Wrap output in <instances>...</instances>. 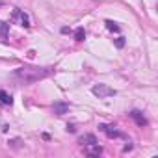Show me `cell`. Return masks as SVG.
I'll use <instances>...</instances> for the list:
<instances>
[{
  "label": "cell",
  "mask_w": 158,
  "mask_h": 158,
  "mask_svg": "<svg viewBox=\"0 0 158 158\" xmlns=\"http://www.w3.org/2000/svg\"><path fill=\"white\" fill-rule=\"evenodd\" d=\"M101 152H102V149H101L99 141H97V143H91V145H86V154H89V156H99Z\"/></svg>",
  "instance_id": "cell-6"
},
{
  "label": "cell",
  "mask_w": 158,
  "mask_h": 158,
  "mask_svg": "<svg viewBox=\"0 0 158 158\" xmlns=\"http://www.w3.org/2000/svg\"><path fill=\"white\" fill-rule=\"evenodd\" d=\"M67 110H69V104H65V102H56L54 104V114H58V115L65 114Z\"/></svg>",
  "instance_id": "cell-9"
},
{
  "label": "cell",
  "mask_w": 158,
  "mask_h": 158,
  "mask_svg": "<svg viewBox=\"0 0 158 158\" xmlns=\"http://www.w3.org/2000/svg\"><path fill=\"white\" fill-rule=\"evenodd\" d=\"M93 93L99 99H108V97L115 95V89L114 88H108L106 84H97V86H93Z\"/></svg>",
  "instance_id": "cell-3"
},
{
  "label": "cell",
  "mask_w": 158,
  "mask_h": 158,
  "mask_svg": "<svg viewBox=\"0 0 158 158\" xmlns=\"http://www.w3.org/2000/svg\"><path fill=\"white\" fill-rule=\"evenodd\" d=\"M78 141H80V143H82V145L86 147V145H91V143H97V138H95L93 134H86V136H82L80 139H78Z\"/></svg>",
  "instance_id": "cell-8"
},
{
  "label": "cell",
  "mask_w": 158,
  "mask_h": 158,
  "mask_svg": "<svg viewBox=\"0 0 158 158\" xmlns=\"http://www.w3.org/2000/svg\"><path fill=\"white\" fill-rule=\"evenodd\" d=\"M8 32H10V24L0 21V35H2V41H6V39H8Z\"/></svg>",
  "instance_id": "cell-10"
},
{
  "label": "cell",
  "mask_w": 158,
  "mask_h": 158,
  "mask_svg": "<svg viewBox=\"0 0 158 158\" xmlns=\"http://www.w3.org/2000/svg\"><path fill=\"white\" fill-rule=\"evenodd\" d=\"M0 104H2V106H11V104H13L11 95L6 93V91H2V89H0Z\"/></svg>",
  "instance_id": "cell-7"
},
{
  "label": "cell",
  "mask_w": 158,
  "mask_h": 158,
  "mask_svg": "<svg viewBox=\"0 0 158 158\" xmlns=\"http://www.w3.org/2000/svg\"><path fill=\"white\" fill-rule=\"evenodd\" d=\"M84 37H86V32H84V28H78V30L74 32V39H76V41H84Z\"/></svg>",
  "instance_id": "cell-11"
},
{
  "label": "cell",
  "mask_w": 158,
  "mask_h": 158,
  "mask_svg": "<svg viewBox=\"0 0 158 158\" xmlns=\"http://www.w3.org/2000/svg\"><path fill=\"white\" fill-rule=\"evenodd\" d=\"M130 117L136 121L138 127H145V125H147V119H145V115H143L139 110H132V112H130Z\"/></svg>",
  "instance_id": "cell-5"
},
{
  "label": "cell",
  "mask_w": 158,
  "mask_h": 158,
  "mask_svg": "<svg viewBox=\"0 0 158 158\" xmlns=\"http://www.w3.org/2000/svg\"><path fill=\"white\" fill-rule=\"evenodd\" d=\"M106 28H108L110 32H119V24L114 23V21H106Z\"/></svg>",
  "instance_id": "cell-12"
},
{
  "label": "cell",
  "mask_w": 158,
  "mask_h": 158,
  "mask_svg": "<svg viewBox=\"0 0 158 158\" xmlns=\"http://www.w3.org/2000/svg\"><path fill=\"white\" fill-rule=\"evenodd\" d=\"M115 45H117V47L121 48V47L125 45V37H117V39H115Z\"/></svg>",
  "instance_id": "cell-13"
},
{
  "label": "cell",
  "mask_w": 158,
  "mask_h": 158,
  "mask_svg": "<svg viewBox=\"0 0 158 158\" xmlns=\"http://www.w3.org/2000/svg\"><path fill=\"white\" fill-rule=\"evenodd\" d=\"M11 21H13V23H17V24H21V26H24V28H28V26H30V17H28L23 10H19V8H15V10H13Z\"/></svg>",
  "instance_id": "cell-2"
},
{
  "label": "cell",
  "mask_w": 158,
  "mask_h": 158,
  "mask_svg": "<svg viewBox=\"0 0 158 158\" xmlns=\"http://www.w3.org/2000/svg\"><path fill=\"white\" fill-rule=\"evenodd\" d=\"M99 128H101L108 138H119V136H121V132H119V130H115V127H114V125H101Z\"/></svg>",
  "instance_id": "cell-4"
},
{
  "label": "cell",
  "mask_w": 158,
  "mask_h": 158,
  "mask_svg": "<svg viewBox=\"0 0 158 158\" xmlns=\"http://www.w3.org/2000/svg\"><path fill=\"white\" fill-rule=\"evenodd\" d=\"M50 73H52L50 67H19L15 71V76L24 84H32L41 80V78H47Z\"/></svg>",
  "instance_id": "cell-1"
}]
</instances>
